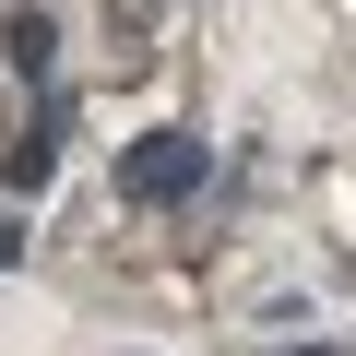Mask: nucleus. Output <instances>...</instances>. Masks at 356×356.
<instances>
[{"label": "nucleus", "mask_w": 356, "mask_h": 356, "mask_svg": "<svg viewBox=\"0 0 356 356\" xmlns=\"http://www.w3.org/2000/svg\"><path fill=\"white\" fill-rule=\"evenodd\" d=\"M202 166H214V143H191V131H143V143L119 154V202H191Z\"/></svg>", "instance_id": "obj_1"}, {"label": "nucleus", "mask_w": 356, "mask_h": 356, "mask_svg": "<svg viewBox=\"0 0 356 356\" xmlns=\"http://www.w3.org/2000/svg\"><path fill=\"white\" fill-rule=\"evenodd\" d=\"M48 48H60V36H48V13H13V24H0V60H13L24 83H48Z\"/></svg>", "instance_id": "obj_3"}, {"label": "nucleus", "mask_w": 356, "mask_h": 356, "mask_svg": "<svg viewBox=\"0 0 356 356\" xmlns=\"http://www.w3.org/2000/svg\"><path fill=\"white\" fill-rule=\"evenodd\" d=\"M48 166H60V107H36L24 143H0V178H13V191H48Z\"/></svg>", "instance_id": "obj_2"}, {"label": "nucleus", "mask_w": 356, "mask_h": 356, "mask_svg": "<svg viewBox=\"0 0 356 356\" xmlns=\"http://www.w3.org/2000/svg\"><path fill=\"white\" fill-rule=\"evenodd\" d=\"M154 13H166V0H107V24H119V36H143Z\"/></svg>", "instance_id": "obj_4"}, {"label": "nucleus", "mask_w": 356, "mask_h": 356, "mask_svg": "<svg viewBox=\"0 0 356 356\" xmlns=\"http://www.w3.org/2000/svg\"><path fill=\"white\" fill-rule=\"evenodd\" d=\"M0 261H24V214L13 202H0Z\"/></svg>", "instance_id": "obj_5"}]
</instances>
